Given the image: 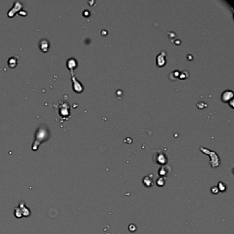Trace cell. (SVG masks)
Here are the masks:
<instances>
[{
  "mask_svg": "<svg viewBox=\"0 0 234 234\" xmlns=\"http://www.w3.org/2000/svg\"><path fill=\"white\" fill-rule=\"evenodd\" d=\"M49 137V132L48 128L45 125L40 126L38 128L37 132L35 133V140L33 144L32 150H37L39 146L41 144V142L47 140Z\"/></svg>",
  "mask_w": 234,
  "mask_h": 234,
  "instance_id": "cell-1",
  "label": "cell"
},
{
  "mask_svg": "<svg viewBox=\"0 0 234 234\" xmlns=\"http://www.w3.org/2000/svg\"><path fill=\"white\" fill-rule=\"evenodd\" d=\"M200 150H201L203 153L209 156L210 157V164H211V167L213 168H215L216 167H218L220 165V158L216 152H215L213 150H210L207 148L201 147Z\"/></svg>",
  "mask_w": 234,
  "mask_h": 234,
  "instance_id": "cell-2",
  "label": "cell"
},
{
  "mask_svg": "<svg viewBox=\"0 0 234 234\" xmlns=\"http://www.w3.org/2000/svg\"><path fill=\"white\" fill-rule=\"evenodd\" d=\"M61 104L57 106V113L63 119H66L70 116V106L68 102L60 101Z\"/></svg>",
  "mask_w": 234,
  "mask_h": 234,
  "instance_id": "cell-3",
  "label": "cell"
},
{
  "mask_svg": "<svg viewBox=\"0 0 234 234\" xmlns=\"http://www.w3.org/2000/svg\"><path fill=\"white\" fill-rule=\"evenodd\" d=\"M23 8V4L19 1H16L14 4L13 7L10 10L8 13V16L9 17H13V16L15 15L17 12H20V11Z\"/></svg>",
  "mask_w": 234,
  "mask_h": 234,
  "instance_id": "cell-4",
  "label": "cell"
},
{
  "mask_svg": "<svg viewBox=\"0 0 234 234\" xmlns=\"http://www.w3.org/2000/svg\"><path fill=\"white\" fill-rule=\"evenodd\" d=\"M71 74V80H72L73 89H74V90L76 92L81 93L83 91V89H84L83 85L81 84L80 82L77 80V79L76 78V77L74 76V74Z\"/></svg>",
  "mask_w": 234,
  "mask_h": 234,
  "instance_id": "cell-5",
  "label": "cell"
},
{
  "mask_svg": "<svg viewBox=\"0 0 234 234\" xmlns=\"http://www.w3.org/2000/svg\"><path fill=\"white\" fill-rule=\"evenodd\" d=\"M39 46L41 51H43V52H47L49 49V47H50V43H49V41L47 39H43L39 42Z\"/></svg>",
  "mask_w": 234,
  "mask_h": 234,
  "instance_id": "cell-6",
  "label": "cell"
},
{
  "mask_svg": "<svg viewBox=\"0 0 234 234\" xmlns=\"http://www.w3.org/2000/svg\"><path fill=\"white\" fill-rule=\"evenodd\" d=\"M78 65L77 61L74 58H69L67 61V67L71 71V74H74V69Z\"/></svg>",
  "mask_w": 234,
  "mask_h": 234,
  "instance_id": "cell-7",
  "label": "cell"
},
{
  "mask_svg": "<svg viewBox=\"0 0 234 234\" xmlns=\"http://www.w3.org/2000/svg\"><path fill=\"white\" fill-rule=\"evenodd\" d=\"M233 92L231 90H225L222 94V100L224 102H228L233 98Z\"/></svg>",
  "mask_w": 234,
  "mask_h": 234,
  "instance_id": "cell-8",
  "label": "cell"
},
{
  "mask_svg": "<svg viewBox=\"0 0 234 234\" xmlns=\"http://www.w3.org/2000/svg\"><path fill=\"white\" fill-rule=\"evenodd\" d=\"M165 52L164 51H162L161 53L159 54L158 55L157 57H156V64H157L159 66H163V65L165 64L166 60H165Z\"/></svg>",
  "mask_w": 234,
  "mask_h": 234,
  "instance_id": "cell-9",
  "label": "cell"
},
{
  "mask_svg": "<svg viewBox=\"0 0 234 234\" xmlns=\"http://www.w3.org/2000/svg\"><path fill=\"white\" fill-rule=\"evenodd\" d=\"M18 64V57L14 56L8 60V65L11 68H15Z\"/></svg>",
  "mask_w": 234,
  "mask_h": 234,
  "instance_id": "cell-10",
  "label": "cell"
},
{
  "mask_svg": "<svg viewBox=\"0 0 234 234\" xmlns=\"http://www.w3.org/2000/svg\"><path fill=\"white\" fill-rule=\"evenodd\" d=\"M167 161V157L164 153H160L157 154L156 156V163L159 164H164Z\"/></svg>",
  "mask_w": 234,
  "mask_h": 234,
  "instance_id": "cell-11",
  "label": "cell"
},
{
  "mask_svg": "<svg viewBox=\"0 0 234 234\" xmlns=\"http://www.w3.org/2000/svg\"><path fill=\"white\" fill-rule=\"evenodd\" d=\"M143 183H144V185L147 187H150L151 186L153 185V181H152V179L151 178H150L148 176L144 178V179H143Z\"/></svg>",
  "mask_w": 234,
  "mask_h": 234,
  "instance_id": "cell-12",
  "label": "cell"
},
{
  "mask_svg": "<svg viewBox=\"0 0 234 234\" xmlns=\"http://www.w3.org/2000/svg\"><path fill=\"white\" fill-rule=\"evenodd\" d=\"M218 187V189L219 191H221V192L225 191L226 189H227V187H226L225 183H222V182H220V183H218V187Z\"/></svg>",
  "mask_w": 234,
  "mask_h": 234,
  "instance_id": "cell-13",
  "label": "cell"
},
{
  "mask_svg": "<svg viewBox=\"0 0 234 234\" xmlns=\"http://www.w3.org/2000/svg\"><path fill=\"white\" fill-rule=\"evenodd\" d=\"M156 185L158 186H159V187H161V186H163L164 184H165V180L163 178H159L158 180H156Z\"/></svg>",
  "mask_w": 234,
  "mask_h": 234,
  "instance_id": "cell-14",
  "label": "cell"
},
{
  "mask_svg": "<svg viewBox=\"0 0 234 234\" xmlns=\"http://www.w3.org/2000/svg\"><path fill=\"white\" fill-rule=\"evenodd\" d=\"M211 193H213V194H217V193H218V192H219V190H218V187H213L211 188Z\"/></svg>",
  "mask_w": 234,
  "mask_h": 234,
  "instance_id": "cell-15",
  "label": "cell"
}]
</instances>
